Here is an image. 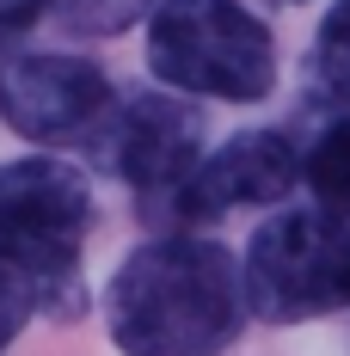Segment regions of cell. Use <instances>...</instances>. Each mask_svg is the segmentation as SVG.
<instances>
[{
    "label": "cell",
    "instance_id": "obj_6",
    "mask_svg": "<svg viewBox=\"0 0 350 356\" xmlns=\"http://www.w3.org/2000/svg\"><path fill=\"white\" fill-rule=\"evenodd\" d=\"M86 154L105 172H117L129 191H141L148 203H166L203 160V117L173 92H136V99L111 105Z\"/></svg>",
    "mask_w": 350,
    "mask_h": 356
},
{
    "label": "cell",
    "instance_id": "obj_8",
    "mask_svg": "<svg viewBox=\"0 0 350 356\" xmlns=\"http://www.w3.org/2000/svg\"><path fill=\"white\" fill-rule=\"evenodd\" d=\"M308 86L319 105L350 111V0H338L314 31V56H308Z\"/></svg>",
    "mask_w": 350,
    "mask_h": 356
},
{
    "label": "cell",
    "instance_id": "obj_11",
    "mask_svg": "<svg viewBox=\"0 0 350 356\" xmlns=\"http://www.w3.org/2000/svg\"><path fill=\"white\" fill-rule=\"evenodd\" d=\"M31 314H43V307H37V295H31V283H19V277L0 264V356H6V344H13L19 332H25Z\"/></svg>",
    "mask_w": 350,
    "mask_h": 356
},
{
    "label": "cell",
    "instance_id": "obj_4",
    "mask_svg": "<svg viewBox=\"0 0 350 356\" xmlns=\"http://www.w3.org/2000/svg\"><path fill=\"white\" fill-rule=\"evenodd\" d=\"M246 307L271 325L350 307V221L332 209H277L240 264Z\"/></svg>",
    "mask_w": 350,
    "mask_h": 356
},
{
    "label": "cell",
    "instance_id": "obj_3",
    "mask_svg": "<svg viewBox=\"0 0 350 356\" xmlns=\"http://www.w3.org/2000/svg\"><path fill=\"white\" fill-rule=\"evenodd\" d=\"M148 68L191 99L258 105L277 86V43L246 0H160L148 19Z\"/></svg>",
    "mask_w": 350,
    "mask_h": 356
},
{
    "label": "cell",
    "instance_id": "obj_10",
    "mask_svg": "<svg viewBox=\"0 0 350 356\" xmlns=\"http://www.w3.org/2000/svg\"><path fill=\"white\" fill-rule=\"evenodd\" d=\"M154 6L160 0H56L49 13H62V25L80 37H117L136 19H154Z\"/></svg>",
    "mask_w": 350,
    "mask_h": 356
},
{
    "label": "cell",
    "instance_id": "obj_5",
    "mask_svg": "<svg viewBox=\"0 0 350 356\" xmlns=\"http://www.w3.org/2000/svg\"><path fill=\"white\" fill-rule=\"evenodd\" d=\"M117 92L99 62L25 49L0 62V123L37 147H86L111 117Z\"/></svg>",
    "mask_w": 350,
    "mask_h": 356
},
{
    "label": "cell",
    "instance_id": "obj_1",
    "mask_svg": "<svg viewBox=\"0 0 350 356\" xmlns=\"http://www.w3.org/2000/svg\"><path fill=\"white\" fill-rule=\"evenodd\" d=\"M240 314V264L197 234L136 246L105 289V325L123 356H215L234 344Z\"/></svg>",
    "mask_w": 350,
    "mask_h": 356
},
{
    "label": "cell",
    "instance_id": "obj_2",
    "mask_svg": "<svg viewBox=\"0 0 350 356\" xmlns=\"http://www.w3.org/2000/svg\"><path fill=\"white\" fill-rule=\"evenodd\" d=\"M93 234V184L74 160H0V264L31 283L37 307L74 320L86 307L80 246Z\"/></svg>",
    "mask_w": 350,
    "mask_h": 356
},
{
    "label": "cell",
    "instance_id": "obj_7",
    "mask_svg": "<svg viewBox=\"0 0 350 356\" xmlns=\"http://www.w3.org/2000/svg\"><path fill=\"white\" fill-rule=\"evenodd\" d=\"M301 178V154L277 129H240L234 142H221L215 154H203L191 178L160 203L178 221H209L228 209H258V203H283L289 184Z\"/></svg>",
    "mask_w": 350,
    "mask_h": 356
},
{
    "label": "cell",
    "instance_id": "obj_12",
    "mask_svg": "<svg viewBox=\"0 0 350 356\" xmlns=\"http://www.w3.org/2000/svg\"><path fill=\"white\" fill-rule=\"evenodd\" d=\"M49 6H56V0H0V62L13 56V43L31 31L37 19L49 13Z\"/></svg>",
    "mask_w": 350,
    "mask_h": 356
},
{
    "label": "cell",
    "instance_id": "obj_9",
    "mask_svg": "<svg viewBox=\"0 0 350 356\" xmlns=\"http://www.w3.org/2000/svg\"><path fill=\"white\" fill-rule=\"evenodd\" d=\"M301 178H308V191L319 197V209L350 215V111L338 123H326L319 142L301 154Z\"/></svg>",
    "mask_w": 350,
    "mask_h": 356
}]
</instances>
